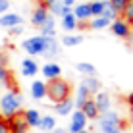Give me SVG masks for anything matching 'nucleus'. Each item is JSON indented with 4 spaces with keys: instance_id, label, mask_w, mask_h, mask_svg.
<instances>
[{
    "instance_id": "obj_1",
    "label": "nucleus",
    "mask_w": 133,
    "mask_h": 133,
    "mask_svg": "<svg viewBox=\"0 0 133 133\" xmlns=\"http://www.w3.org/2000/svg\"><path fill=\"white\" fill-rule=\"evenodd\" d=\"M23 110V95L17 89H8L6 93L0 95V118L10 122L14 116L21 114Z\"/></svg>"
},
{
    "instance_id": "obj_2",
    "label": "nucleus",
    "mask_w": 133,
    "mask_h": 133,
    "mask_svg": "<svg viewBox=\"0 0 133 133\" xmlns=\"http://www.w3.org/2000/svg\"><path fill=\"white\" fill-rule=\"evenodd\" d=\"M70 95H71V85L68 83L66 79H62V77L46 83V97L52 100L54 104L62 102V100H66V98H70Z\"/></svg>"
},
{
    "instance_id": "obj_3",
    "label": "nucleus",
    "mask_w": 133,
    "mask_h": 133,
    "mask_svg": "<svg viewBox=\"0 0 133 133\" xmlns=\"http://www.w3.org/2000/svg\"><path fill=\"white\" fill-rule=\"evenodd\" d=\"M46 43H48V37H43V35H35L31 39H25L21 43V48L29 54V58H35V56H44V50H46Z\"/></svg>"
},
{
    "instance_id": "obj_4",
    "label": "nucleus",
    "mask_w": 133,
    "mask_h": 133,
    "mask_svg": "<svg viewBox=\"0 0 133 133\" xmlns=\"http://www.w3.org/2000/svg\"><path fill=\"white\" fill-rule=\"evenodd\" d=\"M97 120H98L100 133H110L114 129H122V118H120V114L114 112V110H108V112L100 114Z\"/></svg>"
},
{
    "instance_id": "obj_5",
    "label": "nucleus",
    "mask_w": 133,
    "mask_h": 133,
    "mask_svg": "<svg viewBox=\"0 0 133 133\" xmlns=\"http://www.w3.org/2000/svg\"><path fill=\"white\" fill-rule=\"evenodd\" d=\"M70 116H71V120H70L68 133H79V131L87 129V122H89V120L85 118V114L81 112V110H73Z\"/></svg>"
},
{
    "instance_id": "obj_6",
    "label": "nucleus",
    "mask_w": 133,
    "mask_h": 133,
    "mask_svg": "<svg viewBox=\"0 0 133 133\" xmlns=\"http://www.w3.org/2000/svg\"><path fill=\"white\" fill-rule=\"evenodd\" d=\"M110 31L116 37H120V39H129L131 37V25L127 23V21H123L122 17H116V19L110 23Z\"/></svg>"
},
{
    "instance_id": "obj_7",
    "label": "nucleus",
    "mask_w": 133,
    "mask_h": 133,
    "mask_svg": "<svg viewBox=\"0 0 133 133\" xmlns=\"http://www.w3.org/2000/svg\"><path fill=\"white\" fill-rule=\"evenodd\" d=\"M39 71L43 73V77L46 81H54V79H60L62 77V66L56 62H46Z\"/></svg>"
},
{
    "instance_id": "obj_8",
    "label": "nucleus",
    "mask_w": 133,
    "mask_h": 133,
    "mask_svg": "<svg viewBox=\"0 0 133 133\" xmlns=\"http://www.w3.org/2000/svg\"><path fill=\"white\" fill-rule=\"evenodd\" d=\"M93 100H95V106H97L98 114H104V112H108V110H112L110 108L112 106V98H110V93H106V91L100 89L98 93L93 97Z\"/></svg>"
},
{
    "instance_id": "obj_9",
    "label": "nucleus",
    "mask_w": 133,
    "mask_h": 133,
    "mask_svg": "<svg viewBox=\"0 0 133 133\" xmlns=\"http://www.w3.org/2000/svg\"><path fill=\"white\" fill-rule=\"evenodd\" d=\"M23 23V17L19 14H12V12H6L0 16V27H6V29H12V27H17Z\"/></svg>"
},
{
    "instance_id": "obj_10",
    "label": "nucleus",
    "mask_w": 133,
    "mask_h": 133,
    "mask_svg": "<svg viewBox=\"0 0 133 133\" xmlns=\"http://www.w3.org/2000/svg\"><path fill=\"white\" fill-rule=\"evenodd\" d=\"M8 127H10V133H29V125L25 123V120H23L21 114L14 116L12 120L8 122Z\"/></svg>"
},
{
    "instance_id": "obj_11",
    "label": "nucleus",
    "mask_w": 133,
    "mask_h": 133,
    "mask_svg": "<svg viewBox=\"0 0 133 133\" xmlns=\"http://www.w3.org/2000/svg\"><path fill=\"white\" fill-rule=\"evenodd\" d=\"M31 97L35 100H44L46 98V81L33 79V83H31Z\"/></svg>"
},
{
    "instance_id": "obj_12",
    "label": "nucleus",
    "mask_w": 133,
    "mask_h": 133,
    "mask_svg": "<svg viewBox=\"0 0 133 133\" xmlns=\"http://www.w3.org/2000/svg\"><path fill=\"white\" fill-rule=\"evenodd\" d=\"M39 70H41V66L35 62V58H25L21 62V75L23 77H35L39 73Z\"/></svg>"
},
{
    "instance_id": "obj_13",
    "label": "nucleus",
    "mask_w": 133,
    "mask_h": 133,
    "mask_svg": "<svg viewBox=\"0 0 133 133\" xmlns=\"http://www.w3.org/2000/svg\"><path fill=\"white\" fill-rule=\"evenodd\" d=\"M21 116H23L25 123L29 125V129H31V127H39V122H41V116H43V114H41L37 108H27V110L21 112Z\"/></svg>"
},
{
    "instance_id": "obj_14",
    "label": "nucleus",
    "mask_w": 133,
    "mask_h": 133,
    "mask_svg": "<svg viewBox=\"0 0 133 133\" xmlns=\"http://www.w3.org/2000/svg\"><path fill=\"white\" fill-rule=\"evenodd\" d=\"M50 17V14H48V10L44 6H37L35 10H33V14H31V23H33V27H41Z\"/></svg>"
},
{
    "instance_id": "obj_15",
    "label": "nucleus",
    "mask_w": 133,
    "mask_h": 133,
    "mask_svg": "<svg viewBox=\"0 0 133 133\" xmlns=\"http://www.w3.org/2000/svg\"><path fill=\"white\" fill-rule=\"evenodd\" d=\"M73 110H75L73 98H66V100H62V102L54 104V114H56V116H70Z\"/></svg>"
},
{
    "instance_id": "obj_16",
    "label": "nucleus",
    "mask_w": 133,
    "mask_h": 133,
    "mask_svg": "<svg viewBox=\"0 0 133 133\" xmlns=\"http://www.w3.org/2000/svg\"><path fill=\"white\" fill-rule=\"evenodd\" d=\"M71 14H73V17H75L77 21H87V19H91L89 2H87V4H75V6L71 8Z\"/></svg>"
},
{
    "instance_id": "obj_17",
    "label": "nucleus",
    "mask_w": 133,
    "mask_h": 133,
    "mask_svg": "<svg viewBox=\"0 0 133 133\" xmlns=\"http://www.w3.org/2000/svg\"><path fill=\"white\" fill-rule=\"evenodd\" d=\"M79 110L85 114V118H87V120H97V118L100 116V114H98V110H97V106H95V100H93V97H91V98H87L85 102H83V106H81Z\"/></svg>"
},
{
    "instance_id": "obj_18",
    "label": "nucleus",
    "mask_w": 133,
    "mask_h": 133,
    "mask_svg": "<svg viewBox=\"0 0 133 133\" xmlns=\"http://www.w3.org/2000/svg\"><path fill=\"white\" fill-rule=\"evenodd\" d=\"M81 85L85 87L87 91H89L91 97H95V95L98 93L100 89H102V83L97 79V77H83V81H81Z\"/></svg>"
},
{
    "instance_id": "obj_19",
    "label": "nucleus",
    "mask_w": 133,
    "mask_h": 133,
    "mask_svg": "<svg viewBox=\"0 0 133 133\" xmlns=\"http://www.w3.org/2000/svg\"><path fill=\"white\" fill-rule=\"evenodd\" d=\"M75 70L81 73L83 77H97V66L91 62H79L75 66Z\"/></svg>"
},
{
    "instance_id": "obj_20",
    "label": "nucleus",
    "mask_w": 133,
    "mask_h": 133,
    "mask_svg": "<svg viewBox=\"0 0 133 133\" xmlns=\"http://www.w3.org/2000/svg\"><path fill=\"white\" fill-rule=\"evenodd\" d=\"M39 29H41L39 35H43V37H56V19L50 16L48 19L39 27Z\"/></svg>"
},
{
    "instance_id": "obj_21",
    "label": "nucleus",
    "mask_w": 133,
    "mask_h": 133,
    "mask_svg": "<svg viewBox=\"0 0 133 133\" xmlns=\"http://www.w3.org/2000/svg\"><path fill=\"white\" fill-rule=\"evenodd\" d=\"M62 29L68 31V33H71V31H75L77 27H79V21L73 17V14H68V16H62V21H60Z\"/></svg>"
},
{
    "instance_id": "obj_22",
    "label": "nucleus",
    "mask_w": 133,
    "mask_h": 133,
    "mask_svg": "<svg viewBox=\"0 0 133 133\" xmlns=\"http://www.w3.org/2000/svg\"><path fill=\"white\" fill-rule=\"evenodd\" d=\"M56 127V118L54 116H41V122H39V127L37 129L44 131V133H50Z\"/></svg>"
},
{
    "instance_id": "obj_23",
    "label": "nucleus",
    "mask_w": 133,
    "mask_h": 133,
    "mask_svg": "<svg viewBox=\"0 0 133 133\" xmlns=\"http://www.w3.org/2000/svg\"><path fill=\"white\" fill-rule=\"evenodd\" d=\"M87 98H91V95H89V91L85 89L83 85L79 83V87H77V91H75V98H73V104L77 106V110H79L81 106H83V102Z\"/></svg>"
},
{
    "instance_id": "obj_24",
    "label": "nucleus",
    "mask_w": 133,
    "mask_h": 133,
    "mask_svg": "<svg viewBox=\"0 0 133 133\" xmlns=\"http://www.w3.org/2000/svg\"><path fill=\"white\" fill-rule=\"evenodd\" d=\"M108 4V0H95V2H89V12H91V17H98L102 16V10L104 6Z\"/></svg>"
},
{
    "instance_id": "obj_25",
    "label": "nucleus",
    "mask_w": 133,
    "mask_h": 133,
    "mask_svg": "<svg viewBox=\"0 0 133 133\" xmlns=\"http://www.w3.org/2000/svg\"><path fill=\"white\" fill-rule=\"evenodd\" d=\"M110 23H112L110 19H106V17H102V16H98V17H93V19H91L89 29L100 31V29H106V27H110Z\"/></svg>"
},
{
    "instance_id": "obj_26",
    "label": "nucleus",
    "mask_w": 133,
    "mask_h": 133,
    "mask_svg": "<svg viewBox=\"0 0 133 133\" xmlns=\"http://www.w3.org/2000/svg\"><path fill=\"white\" fill-rule=\"evenodd\" d=\"M83 43V37L81 35H64L62 37V41H60V44H64V46H79V44Z\"/></svg>"
},
{
    "instance_id": "obj_27",
    "label": "nucleus",
    "mask_w": 133,
    "mask_h": 133,
    "mask_svg": "<svg viewBox=\"0 0 133 133\" xmlns=\"http://www.w3.org/2000/svg\"><path fill=\"white\" fill-rule=\"evenodd\" d=\"M108 4L112 6V10L118 14V16H122V12L125 10V6L129 4V0H108Z\"/></svg>"
},
{
    "instance_id": "obj_28",
    "label": "nucleus",
    "mask_w": 133,
    "mask_h": 133,
    "mask_svg": "<svg viewBox=\"0 0 133 133\" xmlns=\"http://www.w3.org/2000/svg\"><path fill=\"white\" fill-rule=\"evenodd\" d=\"M8 79H10V71L6 68V58L0 54V83H8Z\"/></svg>"
},
{
    "instance_id": "obj_29",
    "label": "nucleus",
    "mask_w": 133,
    "mask_h": 133,
    "mask_svg": "<svg viewBox=\"0 0 133 133\" xmlns=\"http://www.w3.org/2000/svg\"><path fill=\"white\" fill-rule=\"evenodd\" d=\"M122 16H123V17H122L123 21H127L129 25H133V0H129V4H127L125 10L122 12Z\"/></svg>"
},
{
    "instance_id": "obj_30",
    "label": "nucleus",
    "mask_w": 133,
    "mask_h": 133,
    "mask_svg": "<svg viewBox=\"0 0 133 133\" xmlns=\"http://www.w3.org/2000/svg\"><path fill=\"white\" fill-rule=\"evenodd\" d=\"M102 17H106V19L114 21L116 17H120V16H118V14L112 10V6H110V4H106V6H104V10H102Z\"/></svg>"
},
{
    "instance_id": "obj_31",
    "label": "nucleus",
    "mask_w": 133,
    "mask_h": 133,
    "mask_svg": "<svg viewBox=\"0 0 133 133\" xmlns=\"http://www.w3.org/2000/svg\"><path fill=\"white\" fill-rule=\"evenodd\" d=\"M10 10V0H0V16Z\"/></svg>"
},
{
    "instance_id": "obj_32",
    "label": "nucleus",
    "mask_w": 133,
    "mask_h": 133,
    "mask_svg": "<svg viewBox=\"0 0 133 133\" xmlns=\"http://www.w3.org/2000/svg\"><path fill=\"white\" fill-rule=\"evenodd\" d=\"M0 133H10V127H8V122L0 118Z\"/></svg>"
},
{
    "instance_id": "obj_33",
    "label": "nucleus",
    "mask_w": 133,
    "mask_h": 133,
    "mask_svg": "<svg viewBox=\"0 0 133 133\" xmlns=\"http://www.w3.org/2000/svg\"><path fill=\"white\" fill-rule=\"evenodd\" d=\"M10 33H12V35H21V33H23V25L12 27V29H10Z\"/></svg>"
},
{
    "instance_id": "obj_34",
    "label": "nucleus",
    "mask_w": 133,
    "mask_h": 133,
    "mask_svg": "<svg viewBox=\"0 0 133 133\" xmlns=\"http://www.w3.org/2000/svg\"><path fill=\"white\" fill-rule=\"evenodd\" d=\"M62 4L68 6V8H73V6H75V0H62Z\"/></svg>"
},
{
    "instance_id": "obj_35",
    "label": "nucleus",
    "mask_w": 133,
    "mask_h": 133,
    "mask_svg": "<svg viewBox=\"0 0 133 133\" xmlns=\"http://www.w3.org/2000/svg\"><path fill=\"white\" fill-rule=\"evenodd\" d=\"M50 133H68V129H64V127H54Z\"/></svg>"
},
{
    "instance_id": "obj_36",
    "label": "nucleus",
    "mask_w": 133,
    "mask_h": 133,
    "mask_svg": "<svg viewBox=\"0 0 133 133\" xmlns=\"http://www.w3.org/2000/svg\"><path fill=\"white\" fill-rule=\"evenodd\" d=\"M127 100H129V104L133 106V95H129V98H127Z\"/></svg>"
},
{
    "instance_id": "obj_37",
    "label": "nucleus",
    "mask_w": 133,
    "mask_h": 133,
    "mask_svg": "<svg viewBox=\"0 0 133 133\" xmlns=\"http://www.w3.org/2000/svg\"><path fill=\"white\" fill-rule=\"evenodd\" d=\"M110 133H122V129H114V131H110Z\"/></svg>"
},
{
    "instance_id": "obj_38",
    "label": "nucleus",
    "mask_w": 133,
    "mask_h": 133,
    "mask_svg": "<svg viewBox=\"0 0 133 133\" xmlns=\"http://www.w3.org/2000/svg\"><path fill=\"white\" fill-rule=\"evenodd\" d=\"M79 133H89V131H87V129H83V131H79Z\"/></svg>"
},
{
    "instance_id": "obj_39",
    "label": "nucleus",
    "mask_w": 133,
    "mask_h": 133,
    "mask_svg": "<svg viewBox=\"0 0 133 133\" xmlns=\"http://www.w3.org/2000/svg\"><path fill=\"white\" fill-rule=\"evenodd\" d=\"M29 133H33V131H29Z\"/></svg>"
}]
</instances>
